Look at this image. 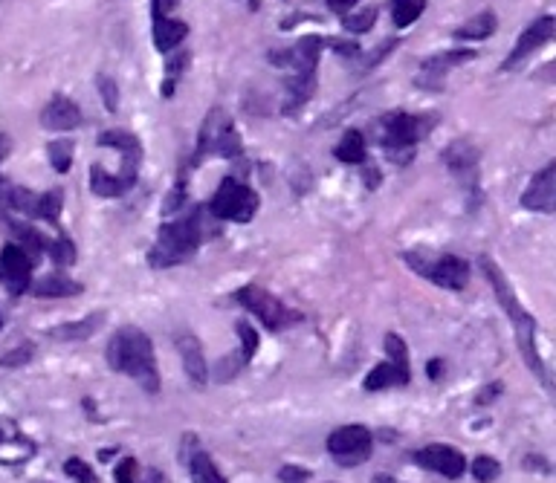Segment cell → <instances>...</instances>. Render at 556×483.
<instances>
[{
	"instance_id": "6da1fadb",
	"label": "cell",
	"mask_w": 556,
	"mask_h": 483,
	"mask_svg": "<svg viewBox=\"0 0 556 483\" xmlns=\"http://www.w3.org/2000/svg\"><path fill=\"white\" fill-rule=\"evenodd\" d=\"M108 365L116 374L131 376L145 394H151V397L160 394V371H157V359H154V345L134 324L119 327L111 336Z\"/></svg>"
},
{
	"instance_id": "7a4b0ae2",
	"label": "cell",
	"mask_w": 556,
	"mask_h": 483,
	"mask_svg": "<svg viewBox=\"0 0 556 483\" xmlns=\"http://www.w3.org/2000/svg\"><path fill=\"white\" fill-rule=\"evenodd\" d=\"M215 232V226L206 220V209H195L192 215L180 217L174 223L160 226V235L148 252V264L154 269H168L186 264L197 252V246Z\"/></svg>"
},
{
	"instance_id": "3957f363",
	"label": "cell",
	"mask_w": 556,
	"mask_h": 483,
	"mask_svg": "<svg viewBox=\"0 0 556 483\" xmlns=\"http://www.w3.org/2000/svg\"><path fill=\"white\" fill-rule=\"evenodd\" d=\"M481 269H484L487 281L493 284V293H496V298H499L501 310L510 316V322H513V327H516L519 350H522V356H525L528 368L533 371V374L539 376L545 385H548V371H545V362H542V356H539V350H536V319H533L528 310L522 307V301L516 298L513 287H510V284H507V278H504V272H501L499 264H496L490 255H481Z\"/></svg>"
},
{
	"instance_id": "277c9868",
	"label": "cell",
	"mask_w": 556,
	"mask_h": 483,
	"mask_svg": "<svg viewBox=\"0 0 556 483\" xmlns=\"http://www.w3.org/2000/svg\"><path fill=\"white\" fill-rule=\"evenodd\" d=\"M403 261L415 269L417 275L429 278L435 287H444V290H464L467 287V278H470V267L464 258L458 255H435V258H426L420 252H403Z\"/></svg>"
},
{
	"instance_id": "5b68a950",
	"label": "cell",
	"mask_w": 556,
	"mask_h": 483,
	"mask_svg": "<svg viewBox=\"0 0 556 483\" xmlns=\"http://www.w3.org/2000/svg\"><path fill=\"white\" fill-rule=\"evenodd\" d=\"M235 301H238L244 310H250L252 316L264 324L267 330H284V327H290V324H296L302 319V316H299L296 310H290L281 298L267 293V290L258 287V284L241 287V290L235 293Z\"/></svg>"
},
{
	"instance_id": "8992f818",
	"label": "cell",
	"mask_w": 556,
	"mask_h": 483,
	"mask_svg": "<svg viewBox=\"0 0 556 483\" xmlns=\"http://www.w3.org/2000/svg\"><path fill=\"white\" fill-rule=\"evenodd\" d=\"M241 151H244L241 148V136L232 128L229 116L221 108H215L206 116V122L200 128L195 160L206 157V154H215V157H223V160H238Z\"/></svg>"
},
{
	"instance_id": "52a82bcc",
	"label": "cell",
	"mask_w": 556,
	"mask_h": 483,
	"mask_svg": "<svg viewBox=\"0 0 556 483\" xmlns=\"http://www.w3.org/2000/svg\"><path fill=\"white\" fill-rule=\"evenodd\" d=\"M209 212L218 217V220H232V223H250L255 212H258V194L250 186H244L241 180L235 177H226L212 203H209Z\"/></svg>"
},
{
	"instance_id": "ba28073f",
	"label": "cell",
	"mask_w": 556,
	"mask_h": 483,
	"mask_svg": "<svg viewBox=\"0 0 556 483\" xmlns=\"http://www.w3.org/2000/svg\"><path fill=\"white\" fill-rule=\"evenodd\" d=\"M429 128H432V122L423 125L420 116H412L406 110H394V113H386L380 122V142L389 148L391 154H400V151L409 154Z\"/></svg>"
},
{
	"instance_id": "9c48e42d",
	"label": "cell",
	"mask_w": 556,
	"mask_h": 483,
	"mask_svg": "<svg viewBox=\"0 0 556 483\" xmlns=\"http://www.w3.org/2000/svg\"><path fill=\"white\" fill-rule=\"evenodd\" d=\"M328 452L339 466H360L374 452V437L365 426H342L328 437Z\"/></svg>"
},
{
	"instance_id": "30bf717a",
	"label": "cell",
	"mask_w": 556,
	"mask_h": 483,
	"mask_svg": "<svg viewBox=\"0 0 556 483\" xmlns=\"http://www.w3.org/2000/svg\"><path fill=\"white\" fill-rule=\"evenodd\" d=\"M325 41L319 35H305L302 41H296L290 50L281 53H270V61L287 70V73H316L319 67V53H322Z\"/></svg>"
},
{
	"instance_id": "8fae6325",
	"label": "cell",
	"mask_w": 556,
	"mask_h": 483,
	"mask_svg": "<svg viewBox=\"0 0 556 483\" xmlns=\"http://www.w3.org/2000/svg\"><path fill=\"white\" fill-rule=\"evenodd\" d=\"M32 258L18 246V243H6L0 252V278L6 284V290L12 296H24L29 290V278H32Z\"/></svg>"
},
{
	"instance_id": "7c38bea8",
	"label": "cell",
	"mask_w": 556,
	"mask_h": 483,
	"mask_svg": "<svg viewBox=\"0 0 556 483\" xmlns=\"http://www.w3.org/2000/svg\"><path fill=\"white\" fill-rule=\"evenodd\" d=\"M554 38V18L551 15H545V18H539V21H533L522 35H519V41H516V47H513V53L504 58V64H501V70H516L528 55H533L539 47H545L548 41Z\"/></svg>"
},
{
	"instance_id": "4fadbf2b",
	"label": "cell",
	"mask_w": 556,
	"mask_h": 483,
	"mask_svg": "<svg viewBox=\"0 0 556 483\" xmlns=\"http://www.w3.org/2000/svg\"><path fill=\"white\" fill-rule=\"evenodd\" d=\"M522 206L528 212L551 215L556 209V160L548 162L539 174H533L530 186L522 194Z\"/></svg>"
},
{
	"instance_id": "5bb4252c",
	"label": "cell",
	"mask_w": 556,
	"mask_h": 483,
	"mask_svg": "<svg viewBox=\"0 0 556 483\" xmlns=\"http://www.w3.org/2000/svg\"><path fill=\"white\" fill-rule=\"evenodd\" d=\"M415 463L417 466H423V469H429V472L444 475L449 481H458V478L464 475V469H467V460H464V455H461L458 449H452V446H438V443L415 452Z\"/></svg>"
},
{
	"instance_id": "9a60e30c",
	"label": "cell",
	"mask_w": 556,
	"mask_h": 483,
	"mask_svg": "<svg viewBox=\"0 0 556 483\" xmlns=\"http://www.w3.org/2000/svg\"><path fill=\"white\" fill-rule=\"evenodd\" d=\"M99 145L102 148H116L122 154V171H119V177L128 186H134L137 183L139 160H142V145H139L137 136L128 134V131H105V134L99 136Z\"/></svg>"
},
{
	"instance_id": "2e32d148",
	"label": "cell",
	"mask_w": 556,
	"mask_h": 483,
	"mask_svg": "<svg viewBox=\"0 0 556 483\" xmlns=\"http://www.w3.org/2000/svg\"><path fill=\"white\" fill-rule=\"evenodd\" d=\"M174 345H177V353L183 359V371L186 376L195 382L197 388H203L209 382V365H206V356H203V348L197 342V336L192 330H180L174 336Z\"/></svg>"
},
{
	"instance_id": "e0dca14e",
	"label": "cell",
	"mask_w": 556,
	"mask_h": 483,
	"mask_svg": "<svg viewBox=\"0 0 556 483\" xmlns=\"http://www.w3.org/2000/svg\"><path fill=\"white\" fill-rule=\"evenodd\" d=\"M41 125L47 131H76L82 125V110L73 99L56 96L47 108L41 110Z\"/></svg>"
},
{
	"instance_id": "ac0fdd59",
	"label": "cell",
	"mask_w": 556,
	"mask_h": 483,
	"mask_svg": "<svg viewBox=\"0 0 556 483\" xmlns=\"http://www.w3.org/2000/svg\"><path fill=\"white\" fill-rule=\"evenodd\" d=\"M32 455V440L21 437L12 420H0V463H27Z\"/></svg>"
},
{
	"instance_id": "d6986e66",
	"label": "cell",
	"mask_w": 556,
	"mask_h": 483,
	"mask_svg": "<svg viewBox=\"0 0 556 483\" xmlns=\"http://www.w3.org/2000/svg\"><path fill=\"white\" fill-rule=\"evenodd\" d=\"M446 165H449V171L452 174H458L461 180H464V186H475V171H478V151H475L473 145L467 142V139H461V142H455V145H449L444 154Z\"/></svg>"
},
{
	"instance_id": "ffe728a7",
	"label": "cell",
	"mask_w": 556,
	"mask_h": 483,
	"mask_svg": "<svg viewBox=\"0 0 556 483\" xmlns=\"http://www.w3.org/2000/svg\"><path fill=\"white\" fill-rule=\"evenodd\" d=\"M409 365H397V362H380L371 374L365 376V382H362V388L368 391V394H374V391H383V388H394V385H406L409 382Z\"/></svg>"
},
{
	"instance_id": "44dd1931",
	"label": "cell",
	"mask_w": 556,
	"mask_h": 483,
	"mask_svg": "<svg viewBox=\"0 0 556 483\" xmlns=\"http://www.w3.org/2000/svg\"><path fill=\"white\" fill-rule=\"evenodd\" d=\"M102 322H105V313H90V316H84L79 322H64L53 327L50 339H56V342H82V339H90L102 327Z\"/></svg>"
},
{
	"instance_id": "7402d4cb",
	"label": "cell",
	"mask_w": 556,
	"mask_h": 483,
	"mask_svg": "<svg viewBox=\"0 0 556 483\" xmlns=\"http://www.w3.org/2000/svg\"><path fill=\"white\" fill-rule=\"evenodd\" d=\"M473 58V50H446V53L429 55V58L420 64V70H423V76L441 79L449 70H455V67H461V64H467V61H473Z\"/></svg>"
},
{
	"instance_id": "603a6c76",
	"label": "cell",
	"mask_w": 556,
	"mask_h": 483,
	"mask_svg": "<svg viewBox=\"0 0 556 483\" xmlns=\"http://www.w3.org/2000/svg\"><path fill=\"white\" fill-rule=\"evenodd\" d=\"M186 35H189V24L186 21H177V18H157L154 21V47L160 53L174 50Z\"/></svg>"
},
{
	"instance_id": "cb8c5ba5",
	"label": "cell",
	"mask_w": 556,
	"mask_h": 483,
	"mask_svg": "<svg viewBox=\"0 0 556 483\" xmlns=\"http://www.w3.org/2000/svg\"><path fill=\"white\" fill-rule=\"evenodd\" d=\"M82 290V284H76L73 278H64V275H47L32 284V293L38 298H70L79 296Z\"/></svg>"
},
{
	"instance_id": "d4e9b609",
	"label": "cell",
	"mask_w": 556,
	"mask_h": 483,
	"mask_svg": "<svg viewBox=\"0 0 556 483\" xmlns=\"http://www.w3.org/2000/svg\"><path fill=\"white\" fill-rule=\"evenodd\" d=\"M496 27H499L496 12H481V15H475L473 21H467L464 27L455 29L452 38L455 41H484V38H490L496 32Z\"/></svg>"
},
{
	"instance_id": "484cf974",
	"label": "cell",
	"mask_w": 556,
	"mask_h": 483,
	"mask_svg": "<svg viewBox=\"0 0 556 483\" xmlns=\"http://www.w3.org/2000/svg\"><path fill=\"white\" fill-rule=\"evenodd\" d=\"M90 188H93L99 197H119V194H125L131 186H128L119 174H111V171L102 168V165H93V168H90Z\"/></svg>"
},
{
	"instance_id": "4316f807",
	"label": "cell",
	"mask_w": 556,
	"mask_h": 483,
	"mask_svg": "<svg viewBox=\"0 0 556 483\" xmlns=\"http://www.w3.org/2000/svg\"><path fill=\"white\" fill-rule=\"evenodd\" d=\"M334 157L345 165H362L368 157V148H365V139L360 131H348V134L339 139V145L334 148Z\"/></svg>"
},
{
	"instance_id": "83f0119b",
	"label": "cell",
	"mask_w": 556,
	"mask_h": 483,
	"mask_svg": "<svg viewBox=\"0 0 556 483\" xmlns=\"http://www.w3.org/2000/svg\"><path fill=\"white\" fill-rule=\"evenodd\" d=\"M189 472H192V481L195 483H226L221 469L215 466V460L206 452H195L189 457Z\"/></svg>"
},
{
	"instance_id": "f1b7e54d",
	"label": "cell",
	"mask_w": 556,
	"mask_h": 483,
	"mask_svg": "<svg viewBox=\"0 0 556 483\" xmlns=\"http://www.w3.org/2000/svg\"><path fill=\"white\" fill-rule=\"evenodd\" d=\"M423 9H426V0H394L391 3V21H394V27L406 29L423 15Z\"/></svg>"
},
{
	"instance_id": "f546056e",
	"label": "cell",
	"mask_w": 556,
	"mask_h": 483,
	"mask_svg": "<svg viewBox=\"0 0 556 483\" xmlns=\"http://www.w3.org/2000/svg\"><path fill=\"white\" fill-rule=\"evenodd\" d=\"M374 21H377V9L374 6H365L360 12H345L342 27L348 29V32H354V35H360V32H368V29L374 27Z\"/></svg>"
},
{
	"instance_id": "4dcf8cb0",
	"label": "cell",
	"mask_w": 556,
	"mask_h": 483,
	"mask_svg": "<svg viewBox=\"0 0 556 483\" xmlns=\"http://www.w3.org/2000/svg\"><path fill=\"white\" fill-rule=\"evenodd\" d=\"M47 154H50V160H53V168H56L58 174H67V171H70V165H73V142H70V139H61V142H50Z\"/></svg>"
},
{
	"instance_id": "1f68e13d",
	"label": "cell",
	"mask_w": 556,
	"mask_h": 483,
	"mask_svg": "<svg viewBox=\"0 0 556 483\" xmlns=\"http://www.w3.org/2000/svg\"><path fill=\"white\" fill-rule=\"evenodd\" d=\"M61 191H47V194H38V209L35 217H44L47 223H58L61 217Z\"/></svg>"
},
{
	"instance_id": "d6a6232c",
	"label": "cell",
	"mask_w": 556,
	"mask_h": 483,
	"mask_svg": "<svg viewBox=\"0 0 556 483\" xmlns=\"http://www.w3.org/2000/svg\"><path fill=\"white\" fill-rule=\"evenodd\" d=\"M15 235H18V246L27 252L29 258H32V264L38 261V255L44 252V241H41V235L32 229V226H15Z\"/></svg>"
},
{
	"instance_id": "836d02e7",
	"label": "cell",
	"mask_w": 556,
	"mask_h": 483,
	"mask_svg": "<svg viewBox=\"0 0 556 483\" xmlns=\"http://www.w3.org/2000/svg\"><path fill=\"white\" fill-rule=\"evenodd\" d=\"M238 339H241V359L244 365H250L258 353V333L250 322H238Z\"/></svg>"
},
{
	"instance_id": "e575fe53",
	"label": "cell",
	"mask_w": 556,
	"mask_h": 483,
	"mask_svg": "<svg viewBox=\"0 0 556 483\" xmlns=\"http://www.w3.org/2000/svg\"><path fill=\"white\" fill-rule=\"evenodd\" d=\"M473 475H475V481H478V483H493L501 475L499 460H496V457H487V455L475 457V460H473Z\"/></svg>"
},
{
	"instance_id": "d590c367",
	"label": "cell",
	"mask_w": 556,
	"mask_h": 483,
	"mask_svg": "<svg viewBox=\"0 0 556 483\" xmlns=\"http://www.w3.org/2000/svg\"><path fill=\"white\" fill-rule=\"evenodd\" d=\"M64 472H67L73 481H79V483H99L96 472H93V466H90V463H84L82 457H67V460H64Z\"/></svg>"
},
{
	"instance_id": "8d00e7d4",
	"label": "cell",
	"mask_w": 556,
	"mask_h": 483,
	"mask_svg": "<svg viewBox=\"0 0 556 483\" xmlns=\"http://www.w3.org/2000/svg\"><path fill=\"white\" fill-rule=\"evenodd\" d=\"M50 255H53V261H56L58 267L76 264V246H73L70 238H58L56 243H50Z\"/></svg>"
},
{
	"instance_id": "74e56055",
	"label": "cell",
	"mask_w": 556,
	"mask_h": 483,
	"mask_svg": "<svg viewBox=\"0 0 556 483\" xmlns=\"http://www.w3.org/2000/svg\"><path fill=\"white\" fill-rule=\"evenodd\" d=\"M96 84H99V93H102L105 108L111 110V113H116V108H119V87H116V81L102 73V76L96 79Z\"/></svg>"
},
{
	"instance_id": "f35d334b",
	"label": "cell",
	"mask_w": 556,
	"mask_h": 483,
	"mask_svg": "<svg viewBox=\"0 0 556 483\" xmlns=\"http://www.w3.org/2000/svg\"><path fill=\"white\" fill-rule=\"evenodd\" d=\"M32 353H35V350H32V345H18V348L15 350H9V353H6V356H0V365H3V368H21V365H27L29 359H32Z\"/></svg>"
},
{
	"instance_id": "ab89813d",
	"label": "cell",
	"mask_w": 556,
	"mask_h": 483,
	"mask_svg": "<svg viewBox=\"0 0 556 483\" xmlns=\"http://www.w3.org/2000/svg\"><path fill=\"white\" fill-rule=\"evenodd\" d=\"M386 353H389L391 362L409 365V350H406V342H403L397 333H389V336H386Z\"/></svg>"
},
{
	"instance_id": "60d3db41",
	"label": "cell",
	"mask_w": 556,
	"mask_h": 483,
	"mask_svg": "<svg viewBox=\"0 0 556 483\" xmlns=\"http://www.w3.org/2000/svg\"><path fill=\"white\" fill-rule=\"evenodd\" d=\"M137 472H139L137 460H134V457H125L122 463H116L113 478H116V483H137Z\"/></svg>"
},
{
	"instance_id": "b9f144b4",
	"label": "cell",
	"mask_w": 556,
	"mask_h": 483,
	"mask_svg": "<svg viewBox=\"0 0 556 483\" xmlns=\"http://www.w3.org/2000/svg\"><path fill=\"white\" fill-rule=\"evenodd\" d=\"M278 478H281V483H307L310 481V472L302 469V466H281Z\"/></svg>"
},
{
	"instance_id": "7bdbcfd3",
	"label": "cell",
	"mask_w": 556,
	"mask_h": 483,
	"mask_svg": "<svg viewBox=\"0 0 556 483\" xmlns=\"http://www.w3.org/2000/svg\"><path fill=\"white\" fill-rule=\"evenodd\" d=\"M394 47H397V41H386V44H380V50H377V53L365 55V61H362L360 70H374V67L380 64V58H383V55H389Z\"/></svg>"
},
{
	"instance_id": "ee69618b",
	"label": "cell",
	"mask_w": 556,
	"mask_h": 483,
	"mask_svg": "<svg viewBox=\"0 0 556 483\" xmlns=\"http://www.w3.org/2000/svg\"><path fill=\"white\" fill-rule=\"evenodd\" d=\"M325 44H331L336 53H342V55H357V53H360L354 41H336V38H328Z\"/></svg>"
},
{
	"instance_id": "f6af8a7d",
	"label": "cell",
	"mask_w": 556,
	"mask_h": 483,
	"mask_svg": "<svg viewBox=\"0 0 556 483\" xmlns=\"http://www.w3.org/2000/svg\"><path fill=\"white\" fill-rule=\"evenodd\" d=\"M174 9V0H151V12H154V21L157 18H168V12Z\"/></svg>"
},
{
	"instance_id": "bcb514c9",
	"label": "cell",
	"mask_w": 556,
	"mask_h": 483,
	"mask_svg": "<svg viewBox=\"0 0 556 483\" xmlns=\"http://www.w3.org/2000/svg\"><path fill=\"white\" fill-rule=\"evenodd\" d=\"M499 391H501V385L496 382V385H490V388H481V394L475 397V403L478 405H487V403H493L496 397H499Z\"/></svg>"
},
{
	"instance_id": "7dc6e473",
	"label": "cell",
	"mask_w": 556,
	"mask_h": 483,
	"mask_svg": "<svg viewBox=\"0 0 556 483\" xmlns=\"http://www.w3.org/2000/svg\"><path fill=\"white\" fill-rule=\"evenodd\" d=\"M357 3H360V0H328V9H331V12H339V15H345V12H351Z\"/></svg>"
},
{
	"instance_id": "c3c4849f",
	"label": "cell",
	"mask_w": 556,
	"mask_h": 483,
	"mask_svg": "<svg viewBox=\"0 0 556 483\" xmlns=\"http://www.w3.org/2000/svg\"><path fill=\"white\" fill-rule=\"evenodd\" d=\"M426 371H429V379L435 382V379H441V376H444V362H441V359H432V362L426 365Z\"/></svg>"
},
{
	"instance_id": "681fc988",
	"label": "cell",
	"mask_w": 556,
	"mask_h": 483,
	"mask_svg": "<svg viewBox=\"0 0 556 483\" xmlns=\"http://www.w3.org/2000/svg\"><path fill=\"white\" fill-rule=\"evenodd\" d=\"M6 154H9V139H6V136H0V160H3Z\"/></svg>"
},
{
	"instance_id": "f907efd6",
	"label": "cell",
	"mask_w": 556,
	"mask_h": 483,
	"mask_svg": "<svg viewBox=\"0 0 556 483\" xmlns=\"http://www.w3.org/2000/svg\"><path fill=\"white\" fill-rule=\"evenodd\" d=\"M377 483H397V481H394V478H389V475H380V478H377Z\"/></svg>"
},
{
	"instance_id": "816d5d0a",
	"label": "cell",
	"mask_w": 556,
	"mask_h": 483,
	"mask_svg": "<svg viewBox=\"0 0 556 483\" xmlns=\"http://www.w3.org/2000/svg\"><path fill=\"white\" fill-rule=\"evenodd\" d=\"M250 9L255 12V9H261V0H250Z\"/></svg>"
},
{
	"instance_id": "f5cc1de1",
	"label": "cell",
	"mask_w": 556,
	"mask_h": 483,
	"mask_svg": "<svg viewBox=\"0 0 556 483\" xmlns=\"http://www.w3.org/2000/svg\"><path fill=\"white\" fill-rule=\"evenodd\" d=\"M0 327H3V316H0Z\"/></svg>"
}]
</instances>
